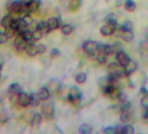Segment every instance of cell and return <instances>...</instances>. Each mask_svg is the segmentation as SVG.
<instances>
[{"instance_id":"obj_43","label":"cell","mask_w":148,"mask_h":134,"mask_svg":"<svg viewBox=\"0 0 148 134\" xmlns=\"http://www.w3.org/2000/svg\"><path fill=\"white\" fill-rule=\"evenodd\" d=\"M141 105L144 108H148V95H145L141 99Z\"/></svg>"},{"instance_id":"obj_8","label":"cell","mask_w":148,"mask_h":134,"mask_svg":"<svg viewBox=\"0 0 148 134\" xmlns=\"http://www.w3.org/2000/svg\"><path fill=\"white\" fill-rule=\"evenodd\" d=\"M116 60L120 65L125 67L131 61V58L129 57V56L127 54H125L123 51H120L116 54Z\"/></svg>"},{"instance_id":"obj_6","label":"cell","mask_w":148,"mask_h":134,"mask_svg":"<svg viewBox=\"0 0 148 134\" xmlns=\"http://www.w3.org/2000/svg\"><path fill=\"white\" fill-rule=\"evenodd\" d=\"M22 1H19V0H15V1L10 3V5H8V11L12 15L14 14H18L20 15V10L22 7Z\"/></svg>"},{"instance_id":"obj_31","label":"cell","mask_w":148,"mask_h":134,"mask_svg":"<svg viewBox=\"0 0 148 134\" xmlns=\"http://www.w3.org/2000/svg\"><path fill=\"white\" fill-rule=\"evenodd\" d=\"M112 47L113 52L116 53V54L119 53V52H120V51H122V50H123V45H122V44L120 42H115V43H113L112 45Z\"/></svg>"},{"instance_id":"obj_49","label":"cell","mask_w":148,"mask_h":134,"mask_svg":"<svg viewBox=\"0 0 148 134\" xmlns=\"http://www.w3.org/2000/svg\"><path fill=\"white\" fill-rule=\"evenodd\" d=\"M140 92H141L143 94H145V95H148V91H146L144 87H142V88L140 89Z\"/></svg>"},{"instance_id":"obj_42","label":"cell","mask_w":148,"mask_h":134,"mask_svg":"<svg viewBox=\"0 0 148 134\" xmlns=\"http://www.w3.org/2000/svg\"><path fill=\"white\" fill-rule=\"evenodd\" d=\"M60 55V51L58 50V49H52L50 52V57L51 58H55V57H58V56Z\"/></svg>"},{"instance_id":"obj_48","label":"cell","mask_w":148,"mask_h":134,"mask_svg":"<svg viewBox=\"0 0 148 134\" xmlns=\"http://www.w3.org/2000/svg\"><path fill=\"white\" fill-rule=\"evenodd\" d=\"M141 48L144 49L145 51H148V42L147 41H144L141 43Z\"/></svg>"},{"instance_id":"obj_3","label":"cell","mask_w":148,"mask_h":134,"mask_svg":"<svg viewBox=\"0 0 148 134\" xmlns=\"http://www.w3.org/2000/svg\"><path fill=\"white\" fill-rule=\"evenodd\" d=\"M41 111L43 116L46 119H51L54 117V105L51 103H46L44 104L41 107Z\"/></svg>"},{"instance_id":"obj_15","label":"cell","mask_w":148,"mask_h":134,"mask_svg":"<svg viewBox=\"0 0 148 134\" xmlns=\"http://www.w3.org/2000/svg\"><path fill=\"white\" fill-rule=\"evenodd\" d=\"M50 93L51 92H50V91H49V89L47 87H41L39 89L38 92V94L39 98H41V100H44V101L47 100L50 98Z\"/></svg>"},{"instance_id":"obj_4","label":"cell","mask_w":148,"mask_h":134,"mask_svg":"<svg viewBox=\"0 0 148 134\" xmlns=\"http://www.w3.org/2000/svg\"><path fill=\"white\" fill-rule=\"evenodd\" d=\"M27 44L28 43L25 41V39L24 38L22 34H17L16 35V38H14V41H13V44H14V47L16 48L17 51H25Z\"/></svg>"},{"instance_id":"obj_37","label":"cell","mask_w":148,"mask_h":134,"mask_svg":"<svg viewBox=\"0 0 148 134\" xmlns=\"http://www.w3.org/2000/svg\"><path fill=\"white\" fill-rule=\"evenodd\" d=\"M121 27H122V31H132L133 25L131 21H125Z\"/></svg>"},{"instance_id":"obj_5","label":"cell","mask_w":148,"mask_h":134,"mask_svg":"<svg viewBox=\"0 0 148 134\" xmlns=\"http://www.w3.org/2000/svg\"><path fill=\"white\" fill-rule=\"evenodd\" d=\"M68 98L72 104H78V102H80L81 98V93L80 91L77 87H71L69 91Z\"/></svg>"},{"instance_id":"obj_13","label":"cell","mask_w":148,"mask_h":134,"mask_svg":"<svg viewBox=\"0 0 148 134\" xmlns=\"http://www.w3.org/2000/svg\"><path fill=\"white\" fill-rule=\"evenodd\" d=\"M8 92L12 95H16V96H18L21 92H22V90H21V87L19 85V84L18 83H13L12 85H10L9 88H8Z\"/></svg>"},{"instance_id":"obj_36","label":"cell","mask_w":148,"mask_h":134,"mask_svg":"<svg viewBox=\"0 0 148 134\" xmlns=\"http://www.w3.org/2000/svg\"><path fill=\"white\" fill-rule=\"evenodd\" d=\"M33 33V40L34 41H38V40H40L43 37V31H39V30H35L32 31Z\"/></svg>"},{"instance_id":"obj_41","label":"cell","mask_w":148,"mask_h":134,"mask_svg":"<svg viewBox=\"0 0 148 134\" xmlns=\"http://www.w3.org/2000/svg\"><path fill=\"white\" fill-rule=\"evenodd\" d=\"M37 49H38V54H43L46 51V46L45 44H40L37 45Z\"/></svg>"},{"instance_id":"obj_7","label":"cell","mask_w":148,"mask_h":134,"mask_svg":"<svg viewBox=\"0 0 148 134\" xmlns=\"http://www.w3.org/2000/svg\"><path fill=\"white\" fill-rule=\"evenodd\" d=\"M18 103L20 106L22 107H27L28 105H31V99H30V95H28L25 92H21L18 96Z\"/></svg>"},{"instance_id":"obj_40","label":"cell","mask_w":148,"mask_h":134,"mask_svg":"<svg viewBox=\"0 0 148 134\" xmlns=\"http://www.w3.org/2000/svg\"><path fill=\"white\" fill-rule=\"evenodd\" d=\"M8 40V37L6 36V34L5 32H1L0 31V44H5Z\"/></svg>"},{"instance_id":"obj_32","label":"cell","mask_w":148,"mask_h":134,"mask_svg":"<svg viewBox=\"0 0 148 134\" xmlns=\"http://www.w3.org/2000/svg\"><path fill=\"white\" fill-rule=\"evenodd\" d=\"M86 78H87L86 74L81 72V73H79V74L76 76L75 79H76V82H77L78 84H83V83H85V82L86 81Z\"/></svg>"},{"instance_id":"obj_20","label":"cell","mask_w":148,"mask_h":134,"mask_svg":"<svg viewBox=\"0 0 148 134\" xmlns=\"http://www.w3.org/2000/svg\"><path fill=\"white\" fill-rule=\"evenodd\" d=\"M43 121V117L41 114L39 113H35L32 117V119H31V123H32V125H34V126H37V125H39Z\"/></svg>"},{"instance_id":"obj_33","label":"cell","mask_w":148,"mask_h":134,"mask_svg":"<svg viewBox=\"0 0 148 134\" xmlns=\"http://www.w3.org/2000/svg\"><path fill=\"white\" fill-rule=\"evenodd\" d=\"M61 31L64 35H70L72 32V27L69 25H64L61 28Z\"/></svg>"},{"instance_id":"obj_35","label":"cell","mask_w":148,"mask_h":134,"mask_svg":"<svg viewBox=\"0 0 148 134\" xmlns=\"http://www.w3.org/2000/svg\"><path fill=\"white\" fill-rule=\"evenodd\" d=\"M131 109V103L128 101L123 102L121 106H120V111L121 112H125V111H129Z\"/></svg>"},{"instance_id":"obj_27","label":"cell","mask_w":148,"mask_h":134,"mask_svg":"<svg viewBox=\"0 0 148 134\" xmlns=\"http://www.w3.org/2000/svg\"><path fill=\"white\" fill-rule=\"evenodd\" d=\"M106 22L109 25H116L117 24V17L113 13H109L106 17Z\"/></svg>"},{"instance_id":"obj_38","label":"cell","mask_w":148,"mask_h":134,"mask_svg":"<svg viewBox=\"0 0 148 134\" xmlns=\"http://www.w3.org/2000/svg\"><path fill=\"white\" fill-rule=\"evenodd\" d=\"M103 52H105L107 56H110L112 54H113V50H112V45H109V44H105L104 46V50H103Z\"/></svg>"},{"instance_id":"obj_12","label":"cell","mask_w":148,"mask_h":134,"mask_svg":"<svg viewBox=\"0 0 148 134\" xmlns=\"http://www.w3.org/2000/svg\"><path fill=\"white\" fill-rule=\"evenodd\" d=\"M137 69V64L136 62L131 60L125 66V74L126 76L131 75L132 73H133Z\"/></svg>"},{"instance_id":"obj_16","label":"cell","mask_w":148,"mask_h":134,"mask_svg":"<svg viewBox=\"0 0 148 134\" xmlns=\"http://www.w3.org/2000/svg\"><path fill=\"white\" fill-rule=\"evenodd\" d=\"M47 25H48L49 31H53V30H56L57 28L59 27L58 19L56 18H49L48 21H47Z\"/></svg>"},{"instance_id":"obj_17","label":"cell","mask_w":148,"mask_h":134,"mask_svg":"<svg viewBox=\"0 0 148 134\" xmlns=\"http://www.w3.org/2000/svg\"><path fill=\"white\" fill-rule=\"evenodd\" d=\"M30 99H31V105L32 106L37 107V106L39 105L41 98H39V96H38V93H35V92L31 93L30 94Z\"/></svg>"},{"instance_id":"obj_51","label":"cell","mask_w":148,"mask_h":134,"mask_svg":"<svg viewBox=\"0 0 148 134\" xmlns=\"http://www.w3.org/2000/svg\"><path fill=\"white\" fill-rule=\"evenodd\" d=\"M1 70H2V64H0V72H1Z\"/></svg>"},{"instance_id":"obj_46","label":"cell","mask_w":148,"mask_h":134,"mask_svg":"<svg viewBox=\"0 0 148 134\" xmlns=\"http://www.w3.org/2000/svg\"><path fill=\"white\" fill-rule=\"evenodd\" d=\"M104 132H106V133H109V134L115 133V127L108 126V127H106V129H104Z\"/></svg>"},{"instance_id":"obj_25","label":"cell","mask_w":148,"mask_h":134,"mask_svg":"<svg viewBox=\"0 0 148 134\" xmlns=\"http://www.w3.org/2000/svg\"><path fill=\"white\" fill-rule=\"evenodd\" d=\"M125 10L128 12H133L136 9V4L134 3L133 0H125Z\"/></svg>"},{"instance_id":"obj_30","label":"cell","mask_w":148,"mask_h":134,"mask_svg":"<svg viewBox=\"0 0 148 134\" xmlns=\"http://www.w3.org/2000/svg\"><path fill=\"white\" fill-rule=\"evenodd\" d=\"M97 60H98V62L99 64H105L107 61V55L105 52H103V51L99 52V54L97 56Z\"/></svg>"},{"instance_id":"obj_22","label":"cell","mask_w":148,"mask_h":134,"mask_svg":"<svg viewBox=\"0 0 148 134\" xmlns=\"http://www.w3.org/2000/svg\"><path fill=\"white\" fill-rule=\"evenodd\" d=\"M120 36L122 39L125 42H130L133 38V33L132 32V31H122Z\"/></svg>"},{"instance_id":"obj_18","label":"cell","mask_w":148,"mask_h":134,"mask_svg":"<svg viewBox=\"0 0 148 134\" xmlns=\"http://www.w3.org/2000/svg\"><path fill=\"white\" fill-rule=\"evenodd\" d=\"M81 6V0H71L69 3V8L71 12H77Z\"/></svg>"},{"instance_id":"obj_11","label":"cell","mask_w":148,"mask_h":134,"mask_svg":"<svg viewBox=\"0 0 148 134\" xmlns=\"http://www.w3.org/2000/svg\"><path fill=\"white\" fill-rule=\"evenodd\" d=\"M47 88L49 89L50 92H51V93H57L59 91V89H60V83L57 79H51L49 82Z\"/></svg>"},{"instance_id":"obj_50","label":"cell","mask_w":148,"mask_h":134,"mask_svg":"<svg viewBox=\"0 0 148 134\" xmlns=\"http://www.w3.org/2000/svg\"><path fill=\"white\" fill-rule=\"evenodd\" d=\"M31 1H32V0H22V2H23L24 4H26V5H28Z\"/></svg>"},{"instance_id":"obj_2","label":"cell","mask_w":148,"mask_h":134,"mask_svg":"<svg viewBox=\"0 0 148 134\" xmlns=\"http://www.w3.org/2000/svg\"><path fill=\"white\" fill-rule=\"evenodd\" d=\"M83 50L86 51V53L90 56V57H93L96 53L97 51V43L92 40H87L86 42H84L83 44Z\"/></svg>"},{"instance_id":"obj_10","label":"cell","mask_w":148,"mask_h":134,"mask_svg":"<svg viewBox=\"0 0 148 134\" xmlns=\"http://www.w3.org/2000/svg\"><path fill=\"white\" fill-rule=\"evenodd\" d=\"M115 31V25H106L100 28V32L104 36H110Z\"/></svg>"},{"instance_id":"obj_52","label":"cell","mask_w":148,"mask_h":134,"mask_svg":"<svg viewBox=\"0 0 148 134\" xmlns=\"http://www.w3.org/2000/svg\"><path fill=\"white\" fill-rule=\"evenodd\" d=\"M0 80H1V74H0Z\"/></svg>"},{"instance_id":"obj_23","label":"cell","mask_w":148,"mask_h":134,"mask_svg":"<svg viewBox=\"0 0 148 134\" xmlns=\"http://www.w3.org/2000/svg\"><path fill=\"white\" fill-rule=\"evenodd\" d=\"M5 33L6 34V36L8 37V38H13L15 35H17V34H18L17 30H16L15 28H13L12 26L5 27Z\"/></svg>"},{"instance_id":"obj_39","label":"cell","mask_w":148,"mask_h":134,"mask_svg":"<svg viewBox=\"0 0 148 134\" xmlns=\"http://www.w3.org/2000/svg\"><path fill=\"white\" fill-rule=\"evenodd\" d=\"M9 118L6 112L5 111H1L0 112V124H5L8 121Z\"/></svg>"},{"instance_id":"obj_34","label":"cell","mask_w":148,"mask_h":134,"mask_svg":"<svg viewBox=\"0 0 148 134\" xmlns=\"http://www.w3.org/2000/svg\"><path fill=\"white\" fill-rule=\"evenodd\" d=\"M122 133L123 134H133L134 133V129H133V127L132 125L126 124V125L123 126Z\"/></svg>"},{"instance_id":"obj_29","label":"cell","mask_w":148,"mask_h":134,"mask_svg":"<svg viewBox=\"0 0 148 134\" xmlns=\"http://www.w3.org/2000/svg\"><path fill=\"white\" fill-rule=\"evenodd\" d=\"M37 29L43 31V32H46L47 31H49L48 29V25H47V22L45 21H40L38 23V26H37Z\"/></svg>"},{"instance_id":"obj_47","label":"cell","mask_w":148,"mask_h":134,"mask_svg":"<svg viewBox=\"0 0 148 134\" xmlns=\"http://www.w3.org/2000/svg\"><path fill=\"white\" fill-rule=\"evenodd\" d=\"M122 130H123V126L119 124L115 127V133H118V134L122 133Z\"/></svg>"},{"instance_id":"obj_21","label":"cell","mask_w":148,"mask_h":134,"mask_svg":"<svg viewBox=\"0 0 148 134\" xmlns=\"http://www.w3.org/2000/svg\"><path fill=\"white\" fill-rule=\"evenodd\" d=\"M39 5H40V3L38 0H32V1L28 4V7L30 9L31 13L36 12L38 10Z\"/></svg>"},{"instance_id":"obj_9","label":"cell","mask_w":148,"mask_h":134,"mask_svg":"<svg viewBox=\"0 0 148 134\" xmlns=\"http://www.w3.org/2000/svg\"><path fill=\"white\" fill-rule=\"evenodd\" d=\"M26 30H28V24L24 18H18V27L17 32L18 34H23Z\"/></svg>"},{"instance_id":"obj_19","label":"cell","mask_w":148,"mask_h":134,"mask_svg":"<svg viewBox=\"0 0 148 134\" xmlns=\"http://www.w3.org/2000/svg\"><path fill=\"white\" fill-rule=\"evenodd\" d=\"M13 17H12V15L10 13V14H8V15H5L3 18H2V20H1V25L3 26V27H8V26H11L12 25V20H13Z\"/></svg>"},{"instance_id":"obj_1","label":"cell","mask_w":148,"mask_h":134,"mask_svg":"<svg viewBox=\"0 0 148 134\" xmlns=\"http://www.w3.org/2000/svg\"><path fill=\"white\" fill-rule=\"evenodd\" d=\"M107 70L109 72L110 74H112V75H115L117 76L118 78L119 77H122L123 75H125V67L120 65L119 63L116 64V63H111L108 67H107Z\"/></svg>"},{"instance_id":"obj_45","label":"cell","mask_w":148,"mask_h":134,"mask_svg":"<svg viewBox=\"0 0 148 134\" xmlns=\"http://www.w3.org/2000/svg\"><path fill=\"white\" fill-rule=\"evenodd\" d=\"M142 118H143V120H144L145 123L148 122V108H145V110L143 111Z\"/></svg>"},{"instance_id":"obj_14","label":"cell","mask_w":148,"mask_h":134,"mask_svg":"<svg viewBox=\"0 0 148 134\" xmlns=\"http://www.w3.org/2000/svg\"><path fill=\"white\" fill-rule=\"evenodd\" d=\"M25 51L27 53V55H29L30 57H34L38 54V49H37V45H35L33 44V42L32 43H28L27 46L25 48Z\"/></svg>"},{"instance_id":"obj_28","label":"cell","mask_w":148,"mask_h":134,"mask_svg":"<svg viewBox=\"0 0 148 134\" xmlns=\"http://www.w3.org/2000/svg\"><path fill=\"white\" fill-rule=\"evenodd\" d=\"M131 113L129 111H125V112H121L120 115V120L122 123H128L131 121Z\"/></svg>"},{"instance_id":"obj_24","label":"cell","mask_w":148,"mask_h":134,"mask_svg":"<svg viewBox=\"0 0 148 134\" xmlns=\"http://www.w3.org/2000/svg\"><path fill=\"white\" fill-rule=\"evenodd\" d=\"M79 131L82 134H89L92 132V127L88 124H83L79 126Z\"/></svg>"},{"instance_id":"obj_26","label":"cell","mask_w":148,"mask_h":134,"mask_svg":"<svg viewBox=\"0 0 148 134\" xmlns=\"http://www.w3.org/2000/svg\"><path fill=\"white\" fill-rule=\"evenodd\" d=\"M22 35H23L24 38L25 39V41L27 43H32V41H34L33 40V33H32V31H31V30L28 29Z\"/></svg>"},{"instance_id":"obj_44","label":"cell","mask_w":148,"mask_h":134,"mask_svg":"<svg viewBox=\"0 0 148 134\" xmlns=\"http://www.w3.org/2000/svg\"><path fill=\"white\" fill-rule=\"evenodd\" d=\"M118 99L120 101V102H125V101H127V95L125 94V93H124V92H120V93H119V97H118Z\"/></svg>"}]
</instances>
